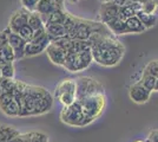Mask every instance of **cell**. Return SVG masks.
I'll list each match as a JSON object with an SVG mask.
<instances>
[{
	"instance_id": "1",
	"label": "cell",
	"mask_w": 158,
	"mask_h": 142,
	"mask_svg": "<svg viewBox=\"0 0 158 142\" xmlns=\"http://www.w3.org/2000/svg\"><path fill=\"white\" fill-rule=\"evenodd\" d=\"M93 61L103 67H114L124 56V45L110 33H93L87 41Z\"/></svg>"
},
{
	"instance_id": "2",
	"label": "cell",
	"mask_w": 158,
	"mask_h": 142,
	"mask_svg": "<svg viewBox=\"0 0 158 142\" xmlns=\"http://www.w3.org/2000/svg\"><path fill=\"white\" fill-rule=\"evenodd\" d=\"M93 62L91 47L78 52H67L64 63V68L71 72H80L90 67Z\"/></svg>"
},
{
	"instance_id": "3",
	"label": "cell",
	"mask_w": 158,
	"mask_h": 142,
	"mask_svg": "<svg viewBox=\"0 0 158 142\" xmlns=\"http://www.w3.org/2000/svg\"><path fill=\"white\" fill-rule=\"evenodd\" d=\"M81 105V109L84 111V115L90 120V121H94L98 116L102 115L103 110L105 108L106 104V97L104 93L100 94H96L92 96H89L86 98H83L78 101Z\"/></svg>"
},
{
	"instance_id": "4",
	"label": "cell",
	"mask_w": 158,
	"mask_h": 142,
	"mask_svg": "<svg viewBox=\"0 0 158 142\" xmlns=\"http://www.w3.org/2000/svg\"><path fill=\"white\" fill-rule=\"evenodd\" d=\"M60 118L65 124L71 127H84L92 122L84 115V111L78 101H76L71 105L64 107L60 113Z\"/></svg>"
},
{
	"instance_id": "5",
	"label": "cell",
	"mask_w": 158,
	"mask_h": 142,
	"mask_svg": "<svg viewBox=\"0 0 158 142\" xmlns=\"http://www.w3.org/2000/svg\"><path fill=\"white\" fill-rule=\"evenodd\" d=\"M28 93L32 95L35 102L34 115H43L52 108L53 97L46 89L41 88V87H35V85H28Z\"/></svg>"
},
{
	"instance_id": "6",
	"label": "cell",
	"mask_w": 158,
	"mask_h": 142,
	"mask_svg": "<svg viewBox=\"0 0 158 142\" xmlns=\"http://www.w3.org/2000/svg\"><path fill=\"white\" fill-rule=\"evenodd\" d=\"M104 93L103 87L99 84L96 80L91 77L83 76L76 80V98L77 101H80L83 98H86L89 96L96 94Z\"/></svg>"
},
{
	"instance_id": "7",
	"label": "cell",
	"mask_w": 158,
	"mask_h": 142,
	"mask_svg": "<svg viewBox=\"0 0 158 142\" xmlns=\"http://www.w3.org/2000/svg\"><path fill=\"white\" fill-rule=\"evenodd\" d=\"M54 96L65 107L73 104L77 101V98H76V80H71V78L63 80L57 85Z\"/></svg>"
},
{
	"instance_id": "8",
	"label": "cell",
	"mask_w": 158,
	"mask_h": 142,
	"mask_svg": "<svg viewBox=\"0 0 158 142\" xmlns=\"http://www.w3.org/2000/svg\"><path fill=\"white\" fill-rule=\"evenodd\" d=\"M0 110L10 117L19 116V105L12 94H0Z\"/></svg>"
},
{
	"instance_id": "9",
	"label": "cell",
	"mask_w": 158,
	"mask_h": 142,
	"mask_svg": "<svg viewBox=\"0 0 158 142\" xmlns=\"http://www.w3.org/2000/svg\"><path fill=\"white\" fill-rule=\"evenodd\" d=\"M28 14H30V11H27L26 8H24V7L17 10L12 14V17L10 18V23H8V26L7 27L12 32L17 33L21 27L27 25V23H28Z\"/></svg>"
},
{
	"instance_id": "10",
	"label": "cell",
	"mask_w": 158,
	"mask_h": 142,
	"mask_svg": "<svg viewBox=\"0 0 158 142\" xmlns=\"http://www.w3.org/2000/svg\"><path fill=\"white\" fill-rule=\"evenodd\" d=\"M8 28V27H7ZM26 43L18 33L12 32L8 28V45L13 49L14 54H15V59H21L25 57V46Z\"/></svg>"
},
{
	"instance_id": "11",
	"label": "cell",
	"mask_w": 158,
	"mask_h": 142,
	"mask_svg": "<svg viewBox=\"0 0 158 142\" xmlns=\"http://www.w3.org/2000/svg\"><path fill=\"white\" fill-rule=\"evenodd\" d=\"M150 95H151V91H149L146 88H144L139 82L132 84L130 87V90H129V96L132 101L135 103H138V104H142V103H145L150 100Z\"/></svg>"
},
{
	"instance_id": "12",
	"label": "cell",
	"mask_w": 158,
	"mask_h": 142,
	"mask_svg": "<svg viewBox=\"0 0 158 142\" xmlns=\"http://www.w3.org/2000/svg\"><path fill=\"white\" fill-rule=\"evenodd\" d=\"M45 52L47 54V57L50 58V61L52 62L53 64L60 65V67H64L66 54H67L66 51H64L63 49H60L59 46H57L54 43L51 41L50 45H48L47 49L45 50Z\"/></svg>"
},
{
	"instance_id": "13",
	"label": "cell",
	"mask_w": 158,
	"mask_h": 142,
	"mask_svg": "<svg viewBox=\"0 0 158 142\" xmlns=\"http://www.w3.org/2000/svg\"><path fill=\"white\" fill-rule=\"evenodd\" d=\"M58 8H64V7L59 5L58 2L52 1V0H39V2L37 4V7H35V12L39 13L44 20V18L48 17L50 14L53 13L54 11H57Z\"/></svg>"
},
{
	"instance_id": "14",
	"label": "cell",
	"mask_w": 158,
	"mask_h": 142,
	"mask_svg": "<svg viewBox=\"0 0 158 142\" xmlns=\"http://www.w3.org/2000/svg\"><path fill=\"white\" fill-rule=\"evenodd\" d=\"M119 7L113 5L111 2H103L102 8H100V19L103 24H106L113 18L118 17Z\"/></svg>"
},
{
	"instance_id": "15",
	"label": "cell",
	"mask_w": 158,
	"mask_h": 142,
	"mask_svg": "<svg viewBox=\"0 0 158 142\" xmlns=\"http://www.w3.org/2000/svg\"><path fill=\"white\" fill-rule=\"evenodd\" d=\"M45 31L47 36L50 37L51 41L59 39V38H64L67 36L63 24H45Z\"/></svg>"
},
{
	"instance_id": "16",
	"label": "cell",
	"mask_w": 158,
	"mask_h": 142,
	"mask_svg": "<svg viewBox=\"0 0 158 142\" xmlns=\"http://www.w3.org/2000/svg\"><path fill=\"white\" fill-rule=\"evenodd\" d=\"M105 25L112 34H126V33H129L125 21L120 20L118 17H117V18H113V19H111L110 21H107Z\"/></svg>"
},
{
	"instance_id": "17",
	"label": "cell",
	"mask_w": 158,
	"mask_h": 142,
	"mask_svg": "<svg viewBox=\"0 0 158 142\" xmlns=\"http://www.w3.org/2000/svg\"><path fill=\"white\" fill-rule=\"evenodd\" d=\"M20 133L11 126H0V142H10L19 137Z\"/></svg>"
},
{
	"instance_id": "18",
	"label": "cell",
	"mask_w": 158,
	"mask_h": 142,
	"mask_svg": "<svg viewBox=\"0 0 158 142\" xmlns=\"http://www.w3.org/2000/svg\"><path fill=\"white\" fill-rule=\"evenodd\" d=\"M67 12L64 11V8H58L57 11H54L48 17L44 18V23L45 24H63L65 23L66 18H67Z\"/></svg>"
},
{
	"instance_id": "19",
	"label": "cell",
	"mask_w": 158,
	"mask_h": 142,
	"mask_svg": "<svg viewBox=\"0 0 158 142\" xmlns=\"http://www.w3.org/2000/svg\"><path fill=\"white\" fill-rule=\"evenodd\" d=\"M136 15H137V18H138L139 20L142 21V24L144 25V27L146 30H149V28H151L153 27L156 24H157V15L156 14H149V13H145L143 12L142 10H139L136 12Z\"/></svg>"
},
{
	"instance_id": "20",
	"label": "cell",
	"mask_w": 158,
	"mask_h": 142,
	"mask_svg": "<svg viewBox=\"0 0 158 142\" xmlns=\"http://www.w3.org/2000/svg\"><path fill=\"white\" fill-rule=\"evenodd\" d=\"M27 25L32 28L33 31H39V30H43L45 28V23L43 20V17L40 15L39 13H37L35 11L33 12H30L28 14V23Z\"/></svg>"
},
{
	"instance_id": "21",
	"label": "cell",
	"mask_w": 158,
	"mask_h": 142,
	"mask_svg": "<svg viewBox=\"0 0 158 142\" xmlns=\"http://www.w3.org/2000/svg\"><path fill=\"white\" fill-rule=\"evenodd\" d=\"M48 45L28 41V43H26V46H25V57H32V56H37L41 52H45V50L47 49Z\"/></svg>"
},
{
	"instance_id": "22",
	"label": "cell",
	"mask_w": 158,
	"mask_h": 142,
	"mask_svg": "<svg viewBox=\"0 0 158 142\" xmlns=\"http://www.w3.org/2000/svg\"><path fill=\"white\" fill-rule=\"evenodd\" d=\"M125 24H126V27H127L129 33H142V32L146 31V28L142 24V21L137 18V15L129 18L125 21Z\"/></svg>"
},
{
	"instance_id": "23",
	"label": "cell",
	"mask_w": 158,
	"mask_h": 142,
	"mask_svg": "<svg viewBox=\"0 0 158 142\" xmlns=\"http://www.w3.org/2000/svg\"><path fill=\"white\" fill-rule=\"evenodd\" d=\"M14 61H15V54H14L13 49L7 44L0 50V67L4 65L5 63H10V62L13 63Z\"/></svg>"
},
{
	"instance_id": "24",
	"label": "cell",
	"mask_w": 158,
	"mask_h": 142,
	"mask_svg": "<svg viewBox=\"0 0 158 142\" xmlns=\"http://www.w3.org/2000/svg\"><path fill=\"white\" fill-rule=\"evenodd\" d=\"M156 81H157V78H156L155 76H152V75L143 71V75H142V78L139 80V83H140L144 88L148 89L149 91H155Z\"/></svg>"
},
{
	"instance_id": "25",
	"label": "cell",
	"mask_w": 158,
	"mask_h": 142,
	"mask_svg": "<svg viewBox=\"0 0 158 142\" xmlns=\"http://www.w3.org/2000/svg\"><path fill=\"white\" fill-rule=\"evenodd\" d=\"M1 68V78H7V80H13L14 78V64L12 62L5 63L4 65L0 67Z\"/></svg>"
},
{
	"instance_id": "26",
	"label": "cell",
	"mask_w": 158,
	"mask_h": 142,
	"mask_svg": "<svg viewBox=\"0 0 158 142\" xmlns=\"http://www.w3.org/2000/svg\"><path fill=\"white\" fill-rule=\"evenodd\" d=\"M17 33L19 34L20 37L24 39L25 41H28L32 39V37H33V33H34V31H33L31 27L28 26V25H25L24 27H21L19 31L17 32Z\"/></svg>"
},
{
	"instance_id": "27",
	"label": "cell",
	"mask_w": 158,
	"mask_h": 142,
	"mask_svg": "<svg viewBox=\"0 0 158 142\" xmlns=\"http://www.w3.org/2000/svg\"><path fill=\"white\" fill-rule=\"evenodd\" d=\"M144 72H148V74L152 75L156 78H158V59L149 62L144 68Z\"/></svg>"
},
{
	"instance_id": "28",
	"label": "cell",
	"mask_w": 158,
	"mask_h": 142,
	"mask_svg": "<svg viewBox=\"0 0 158 142\" xmlns=\"http://www.w3.org/2000/svg\"><path fill=\"white\" fill-rule=\"evenodd\" d=\"M20 2L24 8H26L30 12H33L35 11V7H37V4L39 2V0H20Z\"/></svg>"
},
{
	"instance_id": "29",
	"label": "cell",
	"mask_w": 158,
	"mask_h": 142,
	"mask_svg": "<svg viewBox=\"0 0 158 142\" xmlns=\"http://www.w3.org/2000/svg\"><path fill=\"white\" fill-rule=\"evenodd\" d=\"M8 44V28L0 32V50Z\"/></svg>"
},
{
	"instance_id": "30",
	"label": "cell",
	"mask_w": 158,
	"mask_h": 142,
	"mask_svg": "<svg viewBox=\"0 0 158 142\" xmlns=\"http://www.w3.org/2000/svg\"><path fill=\"white\" fill-rule=\"evenodd\" d=\"M149 141L150 142H158V130H153L150 136H149Z\"/></svg>"
},
{
	"instance_id": "31",
	"label": "cell",
	"mask_w": 158,
	"mask_h": 142,
	"mask_svg": "<svg viewBox=\"0 0 158 142\" xmlns=\"http://www.w3.org/2000/svg\"><path fill=\"white\" fill-rule=\"evenodd\" d=\"M52 1H56V2H58L59 5H61L63 6V2H64V0H52Z\"/></svg>"
},
{
	"instance_id": "32",
	"label": "cell",
	"mask_w": 158,
	"mask_h": 142,
	"mask_svg": "<svg viewBox=\"0 0 158 142\" xmlns=\"http://www.w3.org/2000/svg\"><path fill=\"white\" fill-rule=\"evenodd\" d=\"M155 91H158V78L156 81V87H155Z\"/></svg>"
},
{
	"instance_id": "33",
	"label": "cell",
	"mask_w": 158,
	"mask_h": 142,
	"mask_svg": "<svg viewBox=\"0 0 158 142\" xmlns=\"http://www.w3.org/2000/svg\"><path fill=\"white\" fill-rule=\"evenodd\" d=\"M70 1H72V2H77L78 0H70Z\"/></svg>"
},
{
	"instance_id": "34",
	"label": "cell",
	"mask_w": 158,
	"mask_h": 142,
	"mask_svg": "<svg viewBox=\"0 0 158 142\" xmlns=\"http://www.w3.org/2000/svg\"><path fill=\"white\" fill-rule=\"evenodd\" d=\"M0 78H1V68H0Z\"/></svg>"
},
{
	"instance_id": "35",
	"label": "cell",
	"mask_w": 158,
	"mask_h": 142,
	"mask_svg": "<svg viewBox=\"0 0 158 142\" xmlns=\"http://www.w3.org/2000/svg\"><path fill=\"white\" fill-rule=\"evenodd\" d=\"M136 142H143V141H136Z\"/></svg>"
},
{
	"instance_id": "36",
	"label": "cell",
	"mask_w": 158,
	"mask_h": 142,
	"mask_svg": "<svg viewBox=\"0 0 158 142\" xmlns=\"http://www.w3.org/2000/svg\"><path fill=\"white\" fill-rule=\"evenodd\" d=\"M102 1H104V0H102Z\"/></svg>"
}]
</instances>
